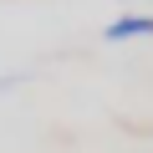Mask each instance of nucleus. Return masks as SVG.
Listing matches in <instances>:
<instances>
[{
  "label": "nucleus",
  "instance_id": "obj_1",
  "mask_svg": "<svg viewBox=\"0 0 153 153\" xmlns=\"http://www.w3.org/2000/svg\"><path fill=\"white\" fill-rule=\"evenodd\" d=\"M107 41H133V36H153V16H117L107 31Z\"/></svg>",
  "mask_w": 153,
  "mask_h": 153
}]
</instances>
